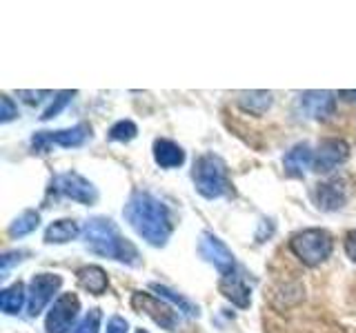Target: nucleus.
I'll list each match as a JSON object with an SVG mask.
<instances>
[{
	"instance_id": "1a4fd4ad",
	"label": "nucleus",
	"mask_w": 356,
	"mask_h": 333,
	"mask_svg": "<svg viewBox=\"0 0 356 333\" xmlns=\"http://www.w3.org/2000/svg\"><path fill=\"white\" fill-rule=\"evenodd\" d=\"M63 284V278L56 273H38L31 278L29 282V298H27V309L29 316H38L40 311L47 307V302L54 298V293L58 291Z\"/></svg>"
},
{
	"instance_id": "cd10ccee",
	"label": "nucleus",
	"mask_w": 356,
	"mask_h": 333,
	"mask_svg": "<svg viewBox=\"0 0 356 333\" xmlns=\"http://www.w3.org/2000/svg\"><path fill=\"white\" fill-rule=\"evenodd\" d=\"M127 329H129L127 320L120 316L109 318V322H107V333H127Z\"/></svg>"
},
{
	"instance_id": "9d476101",
	"label": "nucleus",
	"mask_w": 356,
	"mask_h": 333,
	"mask_svg": "<svg viewBox=\"0 0 356 333\" xmlns=\"http://www.w3.org/2000/svg\"><path fill=\"white\" fill-rule=\"evenodd\" d=\"M350 158V147L345 140L339 138H325L318 142V147L312 158V166L318 173H330L332 169H337L339 164H343Z\"/></svg>"
},
{
	"instance_id": "0eeeda50",
	"label": "nucleus",
	"mask_w": 356,
	"mask_h": 333,
	"mask_svg": "<svg viewBox=\"0 0 356 333\" xmlns=\"http://www.w3.org/2000/svg\"><path fill=\"white\" fill-rule=\"evenodd\" d=\"M81 311V300L76 293H63L49 309L47 320H44V329L47 333H67L74 327V320Z\"/></svg>"
},
{
	"instance_id": "c756f323",
	"label": "nucleus",
	"mask_w": 356,
	"mask_h": 333,
	"mask_svg": "<svg viewBox=\"0 0 356 333\" xmlns=\"http://www.w3.org/2000/svg\"><path fill=\"white\" fill-rule=\"evenodd\" d=\"M345 253H348V258L352 262H356V231H350L345 236Z\"/></svg>"
},
{
	"instance_id": "ddd939ff",
	"label": "nucleus",
	"mask_w": 356,
	"mask_h": 333,
	"mask_svg": "<svg viewBox=\"0 0 356 333\" xmlns=\"http://www.w3.org/2000/svg\"><path fill=\"white\" fill-rule=\"evenodd\" d=\"M316 205L323 211H337L345 205L348 200V187H345L343 180H330V182H321L316 185Z\"/></svg>"
},
{
	"instance_id": "7c9ffc66",
	"label": "nucleus",
	"mask_w": 356,
	"mask_h": 333,
	"mask_svg": "<svg viewBox=\"0 0 356 333\" xmlns=\"http://www.w3.org/2000/svg\"><path fill=\"white\" fill-rule=\"evenodd\" d=\"M343 98H348V100H356V92H341Z\"/></svg>"
},
{
	"instance_id": "423d86ee",
	"label": "nucleus",
	"mask_w": 356,
	"mask_h": 333,
	"mask_svg": "<svg viewBox=\"0 0 356 333\" xmlns=\"http://www.w3.org/2000/svg\"><path fill=\"white\" fill-rule=\"evenodd\" d=\"M89 133H92V127L85 125V122H81V125H76L72 129L38 131L36 136L31 138V147H33V151H38V153L49 151L51 144H58V147H65V149L81 147V144L89 138Z\"/></svg>"
},
{
	"instance_id": "a878e982",
	"label": "nucleus",
	"mask_w": 356,
	"mask_h": 333,
	"mask_svg": "<svg viewBox=\"0 0 356 333\" xmlns=\"http://www.w3.org/2000/svg\"><path fill=\"white\" fill-rule=\"evenodd\" d=\"M0 120L3 122H9V120H14L16 116H18V109H16V105L11 103V98L9 96H3L0 98Z\"/></svg>"
},
{
	"instance_id": "f3484780",
	"label": "nucleus",
	"mask_w": 356,
	"mask_h": 333,
	"mask_svg": "<svg viewBox=\"0 0 356 333\" xmlns=\"http://www.w3.org/2000/svg\"><path fill=\"white\" fill-rule=\"evenodd\" d=\"M78 282L94 296H103L107 291V273L96 264L83 266V269L78 271Z\"/></svg>"
},
{
	"instance_id": "f257e3e1",
	"label": "nucleus",
	"mask_w": 356,
	"mask_h": 333,
	"mask_svg": "<svg viewBox=\"0 0 356 333\" xmlns=\"http://www.w3.org/2000/svg\"><path fill=\"white\" fill-rule=\"evenodd\" d=\"M125 218L138 236L152 247H165L172 233V216L159 198L136 191L125 205Z\"/></svg>"
},
{
	"instance_id": "5701e85b",
	"label": "nucleus",
	"mask_w": 356,
	"mask_h": 333,
	"mask_svg": "<svg viewBox=\"0 0 356 333\" xmlns=\"http://www.w3.org/2000/svg\"><path fill=\"white\" fill-rule=\"evenodd\" d=\"M136 133H138V129L131 120H120L109 129V138L118 140V142H129V140L136 138Z\"/></svg>"
},
{
	"instance_id": "2eb2a0df",
	"label": "nucleus",
	"mask_w": 356,
	"mask_h": 333,
	"mask_svg": "<svg viewBox=\"0 0 356 333\" xmlns=\"http://www.w3.org/2000/svg\"><path fill=\"white\" fill-rule=\"evenodd\" d=\"M312 158H314V151L309 149L307 142H300L296 147H292L283 158L285 173L292 178H303L305 171L312 166Z\"/></svg>"
},
{
	"instance_id": "4468645a",
	"label": "nucleus",
	"mask_w": 356,
	"mask_h": 333,
	"mask_svg": "<svg viewBox=\"0 0 356 333\" xmlns=\"http://www.w3.org/2000/svg\"><path fill=\"white\" fill-rule=\"evenodd\" d=\"M218 289H220V293L227 300H232L236 307H241V309L250 307V289H248V284H245L243 275L238 271H232L227 275H222L220 282H218Z\"/></svg>"
},
{
	"instance_id": "bb28decb",
	"label": "nucleus",
	"mask_w": 356,
	"mask_h": 333,
	"mask_svg": "<svg viewBox=\"0 0 356 333\" xmlns=\"http://www.w3.org/2000/svg\"><path fill=\"white\" fill-rule=\"evenodd\" d=\"M22 255H27V251H9L3 255V275L0 278H7L9 269H11V264L14 262H20L22 260Z\"/></svg>"
},
{
	"instance_id": "a211bd4d",
	"label": "nucleus",
	"mask_w": 356,
	"mask_h": 333,
	"mask_svg": "<svg viewBox=\"0 0 356 333\" xmlns=\"http://www.w3.org/2000/svg\"><path fill=\"white\" fill-rule=\"evenodd\" d=\"M78 236V225L74 220H56L54 225L44 231V242L49 244H65Z\"/></svg>"
},
{
	"instance_id": "7ed1b4c3",
	"label": "nucleus",
	"mask_w": 356,
	"mask_h": 333,
	"mask_svg": "<svg viewBox=\"0 0 356 333\" xmlns=\"http://www.w3.org/2000/svg\"><path fill=\"white\" fill-rule=\"evenodd\" d=\"M192 178H194V185L198 189V194L207 200L232 194L227 164L214 153H205V155H200V158H196Z\"/></svg>"
},
{
	"instance_id": "f8f14e48",
	"label": "nucleus",
	"mask_w": 356,
	"mask_h": 333,
	"mask_svg": "<svg viewBox=\"0 0 356 333\" xmlns=\"http://www.w3.org/2000/svg\"><path fill=\"white\" fill-rule=\"evenodd\" d=\"M298 109L305 118L312 120H327L334 116L337 98L330 92H305L298 96Z\"/></svg>"
},
{
	"instance_id": "4be33fe9",
	"label": "nucleus",
	"mask_w": 356,
	"mask_h": 333,
	"mask_svg": "<svg viewBox=\"0 0 356 333\" xmlns=\"http://www.w3.org/2000/svg\"><path fill=\"white\" fill-rule=\"evenodd\" d=\"M152 291H156V293H161V298H165V300H170V302L174 305V307H181L187 316H198V309L189 302L187 298H183L181 293H176V291H172L170 287H165V284H152Z\"/></svg>"
},
{
	"instance_id": "20e7f679",
	"label": "nucleus",
	"mask_w": 356,
	"mask_h": 333,
	"mask_svg": "<svg viewBox=\"0 0 356 333\" xmlns=\"http://www.w3.org/2000/svg\"><path fill=\"white\" fill-rule=\"evenodd\" d=\"M332 247H334L332 236L325 229H305L289 240V249L307 266H316L321 262H325L332 253Z\"/></svg>"
},
{
	"instance_id": "6ab92c4d",
	"label": "nucleus",
	"mask_w": 356,
	"mask_h": 333,
	"mask_svg": "<svg viewBox=\"0 0 356 333\" xmlns=\"http://www.w3.org/2000/svg\"><path fill=\"white\" fill-rule=\"evenodd\" d=\"M38 225H40V214H38V211H33V209H27V211H22V214L14 222H11L9 236L11 238H22V236H27V233L36 231Z\"/></svg>"
},
{
	"instance_id": "39448f33",
	"label": "nucleus",
	"mask_w": 356,
	"mask_h": 333,
	"mask_svg": "<svg viewBox=\"0 0 356 333\" xmlns=\"http://www.w3.org/2000/svg\"><path fill=\"white\" fill-rule=\"evenodd\" d=\"M49 191L65 196V198H72V200H76V203H81V205H94L98 200L96 187L89 182L87 178H83L81 173H76V171H67V173L56 176L51 180Z\"/></svg>"
},
{
	"instance_id": "2f4dec72",
	"label": "nucleus",
	"mask_w": 356,
	"mask_h": 333,
	"mask_svg": "<svg viewBox=\"0 0 356 333\" xmlns=\"http://www.w3.org/2000/svg\"><path fill=\"white\" fill-rule=\"evenodd\" d=\"M136 333H147V331H143V329H140V331H136Z\"/></svg>"
},
{
	"instance_id": "9b49d317",
	"label": "nucleus",
	"mask_w": 356,
	"mask_h": 333,
	"mask_svg": "<svg viewBox=\"0 0 356 333\" xmlns=\"http://www.w3.org/2000/svg\"><path fill=\"white\" fill-rule=\"evenodd\" d=\"M198 251L209 264H214L222 275L236 271V260H234V253L216 236H211V233H203V236H200Z\"/></svg>"
},
{
	"instance_id": "aec40b11",
	"label": "nucleus",
	"mask_w": 356,
	"mask_h": 333,
	"mask_svg": "<svg viewBox=\"0 0 356 333\" xmlns=\"http://www.w3.org/2000/svg\"><path fill=\"white\" fill-rule=\"evenodd\" d=\"M238 103L245 111H250V114H256L261 116L265 114L267 109L272 107V94L270 92H250V94H241Z\"/></svg>"
},
{
	"instance_id": "b1692460",
	"label": "nucleus",
	"mask_w": 356,
	"mask_h": 333,
	"mask_svg": "<svg viewBox=\"0 0 356 333\" xmlns=\"http://www.w3.org/2000/svg\"><path fill=\"white\" fill-rule=\"evenodd\" d=\"M76 96V92H70V89H67V92H58V94H56V98H54V103H51V107L47 109V111H44V114L40 116L42 120H51L54 116H58L60 114V111L67 107V105H70V100Z\"/></svg>"
},
{
	"instance_id": "412c9836",
	"label": "nucleus",
	"mask_w": 356,
	"mask_h": 333,
	"mask_svg": "<svg viewBox=\"0 0 356 333\" xmlns=\"http://www.w3.org/2000/svg\"><path fill=\"white\" fill-rule=\"evenodd\" d=\"M22 300H25V287H22V282H16L0 293V309H3L7 316H14L20 311Z\"/></svg>"
},
{
	"instance_id": "f03ea898",
	"label": "nucleus",
	"mask_w": 356,
	"mask_h": 333,
	"mask_svg": "<svg viewBox=\"0 0 356 333\" xmlns=\"http://www.w3.org/2000/svg\"><path fill=\"white\" fill-rule=\"evenodd\" d=\"M83 236H85L89 251H94L96 255L125 262L129 266H138L140 264V255H138L136 247H134L127 238L120 236L118 227L109 218L87 220V225L83 229Z\"/></svg>"
},
{
	"instance_id": "dca6fc26",
	"label": "nucleus",
	"mask_w": 356,
	"mask_h": 333,
	"mask_svg": "<svg viewBox=\"0 0 356 333\" xmlns=\"http://www.w3.org/2000/svg\"><path fill=\"white\" fill-rule=\"evenodd\" d=\"M154 160L163 169H174V166H181L185 162V151L176 142L159 138L154 142Z\"/></svg>"
},
{
	"instance_id": "c85d7f7f",
	"label": "nucleus",
	"mask_w": 356,
	"mask_h": 333,
	"mask_svg": "<svg viewBox=\"0 0 356 333\" xmlns=\"http://www.w3.org/2000/svg\"><path fill=\"white\" fill-rule=\"evenodd\" d=\"M18 96L25 100L27 105H38L42 96H51V92H18Z\"/></svg>"
},
{
	"instance_id": "6e6552de",
	"label": "nucleus",
	"mask_w": 356,
	"mask_h": 333,
	"mask_svg": "<svg viewBox=\"0 0 356 333\" xmlns=\"http://www.w3.org/2000/svg\"><path fill=\"white\" fill-rule=\"evenodd\" d=\"M131 305H134V309H138L140 314L149 316V318L156 322V325L163 327V329H167V331H174L176 325H178L176 311L172 309V305L163 302L161 298H154V296H149V293L138 291V293H134V296H131Z\"/></svg>"
},
{
	"instance_id": "393cba45",
	"label": "nucleus",
	"mask_w": 356,
	"mask_h": 333,
	"mask_svg": "<svg viewBox=\"0 0 356 333\" xmlns=\"http://www.w3.org/2000/svg\"><path fill=\"white\" fill-rule=\"evenodd\" d=\"M100 325V309H89V314L78 322V327L72 333H98Z\"/></svg>"
}]
</instances>
